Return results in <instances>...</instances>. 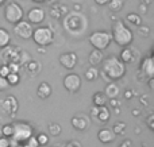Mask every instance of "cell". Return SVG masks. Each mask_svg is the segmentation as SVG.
<instances>
[{"label":"cell","instance_id":"cell-1","mask_svg":"<svg viewBox=\"0 0 154 147\" xmlns=\"http://www.w3.org/2000/svg\"><path fill=\"white\" fill-rule=\"evenodd\" d=\"M126 70H127L126 64L120 61L118 57L111 56L108 58L104 57L99 76H101L106 82H111V81H116L119 78H122L126 74Z\"/></svg>","mask_w":154,"mask_h":147},{"label":"cell","instance_id":"cell-2","mask_svg":"<svg viewBox=\"0 0 154 147\" xmlns=\"http://www.w3.org/2000/svg\"><path fill=\"white\" fill-rule=\"evenodd\" d=\"M112 40L120 47L130 46L134 40V34L127 26H125L123 22H116L112 27Z\"/></svg>","mask_w":154,"mask_h":147},{"label":"cell","instance_id":"cell-3","mask_svg":"<svg viewBox=\"0 0 154 147\" xmlns=\"http://www.w3.org/2000/svg\"><path fill=\"white\" fill-rule=\"evenodd\" d=\"M87 27V19L82 16V14L79 12H70L66 14L64 19V28L66 32L72 35H77L82 32Z\"/></svg>","mask_w":154,"mask_h":147},{"label":"cell","instance_id":"cell-4","mask_svg":"<svg viewBox=\"0 0 154 147\" xmlns=\"http://www.w3.org/2000/svg\"><path fill=\"white\" fill-rule=\"evenodd\" d=\"M31 38L38 46L48 47V46H50L51 43L54 42V32L50 27L39 26V27H37V28H34Z\"/></svg>","mask_w":154,"mask_h":147},{"label":"cell","instance_id":"cell-5","mask_svg":"<svg viewBox=\"0 0 154 147\" xmlns=\"http://www.w3.org/2000/svg\"><path fill=\"white\" fill-rule=\"evenodd\" d=\"M32 132H34V130L29 123H26V122H15L12 124V136H11V139L16 140L18 143L22 145L31 136Z\"/></svg>","mask_w":154,"mask_h":147},{"label":"cell","instance_id":"cell-6","mask_svg":"<svg viewBox=\"0 0 154 147\" xmlns=\"http://www.w3.org/2000/svg\"><path fill=\"white\" fill-rule=\"evenodd\" d=\"M89 43L97 50H106L112 42V35L111 32L104 31V30H99V31H93L89 35Z\"/></svg>","mask_w":154,"mask_h":147},{"label":"cell","instance_id":"cell-7","mask_svg":"<svg viewBox=\"0 0 154 147\" xmlns=\"http://www.w3.org/2000/svg\"><path fill=\"white\" fill-rule=\"evenodd\" d=\"M24 16L23 8L15 2H11L8 4H5L4 7V19L11 24L18 23L19 20H22Z\"/></svg>","mask_w":154,"mask_h":147},{"label":"cell","instance_id":"cell-8","mask_svg":"<svg viewBox=\"0 0 154 147\" xmlns=\"http://www.w3.org/2000/svg\"><path fill=\"white\" fill-rule=\"evenodd\" d=\"M18 108H19V103L18 99L12 94L7 96L5 99L0 100V112L5 116H10V118H14L18 112Z\"/></svg>","mask_w":154,"mask_h":147},{"label":"cell","instance_id":"cell-9","mask_svg":"<svg viewBox=\"0 0 154 147\" xmlns=\"http://www.w3.org/2000/svg\"><path fill=\"white\" fill-rule=\"evenodd\" d=\"M0 59L3 64H10V62H19V56H20V49L18 46L7 45L5 47L0 49Z\"/></svg>","mask_w":154,"mask_h":147},{"label":"cell","instance_id":"cell-10","mask_svg":"<svg viewBox=\"0 0 154 147\" xmlns=\"http://www.w3.org/2000/svg\"><path fill=\"white\" fill-rule=\"evenodd\" d=\"M32 31H34V27H32V24L29 20L22 19L18 23L14 24V34L18 38H20V39H24V40L30 39L32 35Z\"/></svg>","mask_w":154,"mask_h":147},{"label":"cell","instance_id":"cell-11","mask_svg":"<svg viewBox=\"0 0 154 147\" xmlns=\"http://www.w3.org/2000/svg\"><path fill=\"white\" fill-rule=\"evenodd\" d=\"M64 86L68 92L76 93L81 88V77L76 73H69L64 77Z\"/></svg>","mask_w":154,"mask_h":147},{"label":"cell","instance_id":"cell-12","mask_svg":"<svg viewBox=\"0 0 154 147\" xmlns=\"http://www.w3.org/2000/svg\"><path fill=\"white\" fill-rule=\"evenodd\" d=\"M139 76H142L143 78L149 80V78L154 77V61L153 57H145L142 59L141 65H139Z\"/></svg>","mask_w":154,"mask_h":147},{"label":"cell","instance_id":"cell-13","mask_svg":"<svg viewBox=\"0 0 154 147\" xmlns=\"http://www.w3.org/2000/svg\"><path fill=\"white\" fill-rule=\"evenodd\" d=\"M58 61H60V64L65 68V69L73 70L76 68L77 62H79V58H77V54L76 53L70 51V53L61 54V56H60V58H58Z\"/></svg>","mask_w":154,"mask_h":147},{"label":"cell","instance_id":"cell-14","mask_svg":"<svg viewBox=\"0 0 154 147\" xmlns=\"http://www.w3.org/2000/svg\"><path fill=\"white\" fill-rule=\"evenodd\" d=\"M46 18V14H45V10L41 7H34L27 12V20L30 22L31 24H41L43 23Z\"/></svg>","mask_w":154,"mask_h":147},{"label":"cell","instance_id":"cell-15","mask_svg":"<svg viewBox=\"0 0 154 147\" xmlns=\"http://www.w3.org/2000/svg\"><path fill=\"white\" fill-rule=\"evenodd\" d=\"M97 139L100 140V143H103V145H108V143L115 142L116 134H115L111 128H101V130H99V132H97Z\"/></svg>","mask_w":154,"mask_h":147},{"label":"cell","instance_id":"cell-16","mask_svg":"<svg viewBox=\"0 0 154 147\" xmlns=\"http://www.w3.org/2000/svg\"><path fill=\"white\" fill-rule=\"evenodd\" d=\"M103 59H104L103 50H97V49H95V50H92V51L89 53V58H88V62H89L91 66L97 68L99 65H101Z\"/></svg>","mask_w":154,"mask_h":147},{"label":"cell","instance_id":"cell-17","mask_svg":"<svg viewBox=\"0 0 154 147\" xmlns=\"http://www.w3.org/2000/svg\"><path fill=\"white\" fill-rule=\"evenodd\" d=\"M135 54H137V51L134 50V49L126 46V47L120 51V58L119 59L122 62H125V64H133V62L135 61Z\"/></svg>","mask_w":154,"mask_h":147},{"label":"cell","instance_id":"cell-18","mask_svg":"<svg viewBox=\"0 0 154 147\" xmlns=\"http://www.w3.org/2000/svg\"><path fill=\"white\" fill-rule=\"evenodd\" d=\"M70 123H72L73 128L77 130V131H85V130L88 128V120L84 118V116H73L72 120H70Z\"/></svg>","mask_w":154,"mask_h":147},{"label":"cell","instance_id":"cell-19","mask_svg":"<svg viewBox=\"0 0 154 147\" xmlns=\"http://www.w3.org/2000/svg\"><path fill=\"white\" fill-rule=\"evenodd\" d=\"M24 68H26V72L29 73L30 76H37L41 73V69H42V65H41L39 61H35V59H30L29 62H27L26 65H24Z\"/></svg>","mask_w":154,"mask_h":147},{"label":"cell","instance_id":"cell-20","mask_svg":"<svg viewBox=\"0 0 154 147\" xmlns=\"http://www.w3.org/2000/svg\"><path fill=\"white\" fill-rule=\"evenodd\" d=\"M51 91H53V89H51L50 84L46 82V81H43V82H41L39 86H38L37 94H38V97H39V99L45 100V99H48V97H50Z\"/></svg>","mask_w":154,"mask_h":147},{"label":"cell","instance_id":"cell-21","mask_svg":"<svg viewBox=\"0 0 154 147\" xmlns=\"http://www.w3.org/2000/svg\"><path fill=\"white\" fill-rule=\"evenodd\" d=\"M119 93H120L119 86H118L114 81L107 82V86H106V89H104V94H106L108 99H116V97L119 96Z\"/></svg>","mask_w":154,"mask_h":147},{"label":"cell","instance_id":"cell-22","mask_svg":"<svg viewBox=\"0 0 154 147\" xmlns=\"http://www.w3.org/2000/svg\"><path fill=\"white\" fill-rule=\"evenodd\" d=\"M66 7L62 4H54L50 7V16L53 19H60L61 18V15H65V12H66Z\"/></svg>","mask_w":154,"mask_h":147},{"label":"cell","instance_id":"cell-23","mask_svg":"<svg viewBox=\"0 0 154 147\" xmlns=\"http://www.w3.org/2000/svg\"><path fill=\"white\" fill-rule=\"evenodd\" d=\"M96 118L99 119V120L101 122V123H107V122L109 120V118H111V112H109V108L106 107V105H101V107H99V113Z\"/></svg>","mask_w":154,"mask_h":147},{"label":"cell","instance_id":"cell-24","mask_svg":"<svg viewBox=\"0 0 154 147\" xmlns=\"http://www.w3.org/2000/svg\"><path fill=\"white\" fill-rule=\"evenodd\" d=\"M10 43H11V34L5 28L0 27V49L5 47Z\"/></svg>","mask_w":154,"mask_h":147},{"label":"cell","instance_id":"cell-25","mask_svg":"<svg viewBox=\"0 0 154 147\" xmlns=\"http://www.w3.org/2000/svg\"><path fill=\"white\" fill-rule=\"evenodd\" d=\"M93 100V105H97V107H101V105H106L107 103V96L104 94V92H96L92 97Z\"/></svg>","mask_w":154,"mask_h":147},{"label":"cell","instance_id":"cell-26","mask_svg":"<svg viewBox=\"0 0 154 147\" xmlns=\"http://www.w3.org/2000/svg\"><path fill=\"white\" fill-rule=\"evenodd\" d=\"M61 131H62V128L58 123L51 122V123L48 124V134H50L51 136H60V135H61Z\"/></svg>","mask_w":154,"mask_h":147},{"label":"cell","instance_id":"cell-27","mask_svg":"<svg viewBox=\"0 0 154 147\" xmlns=\"http://www.w3.org/2000/svg\"><path fill=\"white\" fill-rule=\"evenodd\" d=\"M126 20H127L130 24H133V26H137V27H138L139 24H142V18H141V15H139V14L130 12L127 16H126Z\"/></svg>","mask_w":154,"mask_h":147},{"label":"cell","instance_id":"cell-28","mask_svg":"<svg viewBox=\"0 0 154 147\" xmlns=\"http://www.w3.org/2000/svg\"><path fill=\"white\" fill-rule=\"evenodd\" d=\"M99 77V69L95 66H91L89 69H87V72H85V80L88 81H95L97 80Z\"/></svg>","mask_w":154,"mask_h":147},{"label":"cell","instance_id":"cell-29","mask_svg":"<svg viewBox=\"0 0 154 147\" xmlns=\"http://www.w3.org/2000/svg\"><path fill=\"white\" fill-rule=\"evenodd\" d=\"M5 80H7L8 85L11 86H16L19 82H20V76H19V73H8V76L5 77Z\"/></svg>","mask_w":154,"mask_h":147},{"label":"cell","instance_id":"cell-30","mask_svg":"<svg viewBox=\"0 0 154 147\" xmlns=\"http://www.w3.org/2000/svg\"><path fill=\"white\" fill-rule=\"evenodd\" d=\"M108 7L114 12H119L123 10V0H108Z\"/></svg>","mask_w":154,"mask_h":147},{"label":"cell","instance_id":"cell-31","mask_svg":"<svg viewBox=\"0 0 154 147\" xmlns=\"http://www.w3.org/2000/svg\"><path fill=\"white\" fill-rule=\"evenodd\" d=\"M112 131L116 134V136L118 135H123L126 131V123L125 122H118V123H115L114 127H112Z\"/></svg>","mask_w":154,"mask_h":147},{"label":"cell","instance_id":"cell-32","mask_svg":"<svg viewBox=\"0 0 154 147\" xmlns=\"http://www.w3.org/2000/svg\"><path fill=\"white\" fill-rule=\"evenodd\" d=\"M0 134L3 136L11 138L12 136V124H4L3 127H0Z\"/></svg>","mask_w":154,"mask_h":147},{"label":"cell","instance_id":"cell-33","mask_svg":"<svg viewBox=\"0 0 154 147\" xmlns=\"http://www.w3.org/2000/svg\"><path fill=\"white\" fill-rule=\"evenodd\" d=\"M35 138H37L38 145H39V146H46L49 143V135L45 134V132H39V134H38Z\"/></svg>","mask_w":154,"mask_h":147},{"label":"cell","instance_id":"cell-34","mask_svg":"<svg viewBox=\"0 0 154 147\" xmlns=\"http://www.w3.org/2000/svg\"><path fill=\"white\" fill-rule=\"evenodd\" d=\"M30 58H31V57H30V54L27 53V51L22 50L20 51V56H19V64H20V65H26L27 62L30 61Z\"/></svg>","mask_w":154,"mask_h":147},{"label":"cell","instance_id":"cell-35","mask_svg":"<svg viewBox=\"0 0 154 147\" xmlns=\"http://www.w3.org/2000/svg\"><path fill=\"white\" fill-rule=\"evenodd\" d=\"M8 69H10L11 73H19L20 72V68L22 65L19 64V62H10V64H7Z\"/></svg>","mask_w":154,"mask_h":147},{"label":"cell","instance_id":"cell-36","mask_svg":"<svg viewBox=\"0 0 154 147\" xmlns=\"http://www.w3.org/2000/svg\"><path fill=\"white\" fill-rule=\"evenodd\" d=\"M22 145H27V146H30V147H39V145H38L37 138H35L34 135H31V136H30L29 139H27L24 143H22Z\"/></svg>","mask_w":154,"mask_h":147},{"label":"cell","instance_id":"cell-37","mask_svg":"<svg viewBox=\"0 0 154 147\" xmlns=\"http://www.w3.org/2000/svg\"><path fill=\"white\" fill-rule=\"evenodd\" d=\"M138 32L142 35V37H149L150 27L149 26H142V24H139V26H138Z\"/></svg>","mask_w":154,"mask_h":147},{"label":"cell","instance_id":"cell-38","mask_svg":"<svg viewBox=\"0 0 154 147\" xmlns=\"http://www.w3.org/2000/svg\"><path fill=\"white\" fill-rule=\"evenodd\" d=\"M8 73H10V69H8V66L5 64H2L0 65V76H2V77H7L8 76Z\"/></svg>","mask_w":154,"mask_h":147},{"label":"cell","instance_id":"cell-39","mask_svg":"<svg viewBox=\"0 0 154 147\" xmlns=\"http://www.w3.org/2000/svg\"><path fill=\"white\" fill-rule=\"evenodd\" d=\"M146 124H147V127L153 131L154 130V113H149V116H147V119H146Z\"/></svg>","mask_w":154,"mask_h":147},{"label":"cell","instance_id":"cell-40","mask_svg":"<svg viewBox=\"0 0 154 147\" xmlns=\"http://www.w3.org/2000/svg\"><path fill=\"white\" fill-rule=\"evenodd\" d=\"M8 86H10V85H8L7 80H5L4 77H2V76H0V92H2V91H5Z\"/></svg>","mask_w":154,"mask_h":147},{"label":"cell","instance_id":"cell-41","mask_svg":"<svg viewBox=\"0 0 154 147\" xmlns=\"http://www.w3.org/2000/svg\"><path fill=\"white\" fill-rule=\"evenodd\" d=\"M10 146V138L0 136V147H8Z\"/></svg>","mask_w":154,"mask_h":147},{"label":"cell","instance_id":"cell-42","mask_svg":"<svg viewBox=\"0 0 154 147\" xmlns=\"http://www.w3.org/2000/svg\"><path fill=\"white\" fill-rule=\"evenodd\" d=\"M134 92L131 91V89H127V91H125V99H127V100H130L131 97H134Z\"/></svg>","mask_w":154,"mask_h":147},{"label":"cell","instance_id":"cell-43","mask_svg":"<svg viewBox=\"0 0 154 147\" xmlns=\"http://www.w3.org/2000/svg\"><path fill=\"white\" fill-rule=\"evenodd\" d=\"M97 113H99V107H97V105H93V107L91 108V115H92L93 118H96V116H97Z\"/></svg>","mask_w":154,"mask_h":147},{"label":"cell","instance_id":"cell-44","mask_svg":"<svg viewBox=\"0 0 154 147\" xmlns=\"http://www.w3.org/2000/svg\"><path fill=\"white\" fill-rule=\"evenodd\" d=\"M119 147H133V142H131V140H125V142H122L119 145Z\"/></svg>","mask_w":154,"mask_h":147},{"label":"cell","instance_id":"cell-45","mask_svg":"<svg viewBox=\"0 0 154 147\" xmlns=\"http://www.w3.org/2000/svg\"><path fill=\"white\" fill-rule=\"evenodd\" d=\"M111 107H120V104L118 103V100L116 99H111Z\"/></svg>","mask_w":154,"mask_h":147},{"label":"cell","instance_id":"cell-46","mask_svg":"<svg viewBox=\"0 0 154 147\" xmlns=\"http://www.w3.org/2000/svg\"><path fill=\"white\" fill-rule=\"evenodd\" d=\"M95 3L99 5H106L107 3H108V0H95Z\"/></svg>","mask_w":154,"mask_h":147},{"label":"cell","instance_id":"cell-47","mask_svg":"<svg viewBox=\"0 0 154 147\" xmlns=\"http://www.w3.org/2000/svg\"><path fill=\"white\" fill-rule=\"evenodd\" d=\"M147 81H149V88L153 91V89H154V77L149 78V80H147Z\"/></svg>","mask_w":154,"mask_h":147},{"label":"cell","instance_id":"cell-48","mask_svg":"<svg viewBox=\"0 0 154 147\" xmlns=\"http://www.w3.org/2000/svg\"><path fill=\"white\" fill-rule=\"evenodd\" d=\"M141 104H142V105H147V104H149V103H147V97H146V96H145V97L142 96V97H141Z\"/></svg>","mask_w":154,"mask_h":147},{"label":"cell","instance_id":"cell-49","mask_svg":"<svg viewBox=\"0 0 154 147\" xmlns=\"http://www.w3.org/2000/svg\"><path fill=\"white\" fill-rule=\"evenodd\" d=\"M38 53L45 54L46 53V47H42V46H39V47H38Z\"/></svg>","mask_w":154,"mask_h":147},{"label":"cell","instance_id":"cell-50","mask_svg":"<svg viewBox=\"0 0 154 147\" xmlns=\"http://www.w3.org/2000/svg\"><path fill=\"white\" fill-rule=\"evenodd\" d=\"M133 115H134V116H139V115H141V111L135 108V110H133Z\"/></svg>","mask_w":154,"mask_h":147},{"label":"cell","instance_id":"cell-51","mask_svg":"<svg viewBox=\"0 0 154 147\" xmlns=\"http://www.w3.org/2000/svg\"><path fill=\"white\" fill-rule=\"evenodd\" d=\"M34 3H46V2H53V0H31Z\"/></svg>","mask_w":154,"mask_h":147},{"label":"cell","instance_id":"cell-52","mask_svg":"<svg viewBox=\"0 0 154 147\" xmlns=\"http://www.w3.org/2000/svg\"><path fill=\"white\" fill-rule=\"evenodd\" d=\"M141 3H142V4H146V5H149L150 3H152V0H141Z\"/></svg>","mask_w":154,"mask_h":147},{"label":"cell","instance_id":"cell-53","mask_svg":"<svg viewBox=\"0 0 154 147\" xmlns=\"http://www.w3.org/2000/svg\"><path fill=\"white\" fill-rule=\"evenodd\" d=\"M75 10H76V11L79 10V11H80V10H81V5H80V4H76V5H75Z\"/></svg>","mask_w":154,"mask_h":147},{"label":"cell","instance_id":"cell-54","mask_svg":"<svg viewBox=\"0 0 154 147\" xmlns=\"http://www.w3.org/2000/svg\"><path fill=\"white\" fill-rule=\"evenodd\" d=\"M8 147H23V145H10Z\"/></svg>","mask_w":154,"mask_h":147},{"label":"cell","instance_id":"cell-55","mask_svg":"<svg viewBox=\"0 0 154 147\" xmlns=\"http://www.w3.org/2000/svg\"><path fill=\"white\" fill-rule=\"evenodd\" d=\"M3 4H5V0H0V5H3Z\"/></svg>","mask_w":154,"mask_h":147},{"label":"cell","instance_id":"cell-56","mask_svg":"<svg viewBox=\"0 0 154 147\" xmlns=\"http://www.w3.org/2000/svg\"><path fill=\"white\" fill-rule=\"evenodd\" d=\"M23 147H30V146H27V145H23Z\"/></svg>","mask_w":154,"mask_h":147},{"label":"cell","instance_id":"cell-57","mask_svg":"<svg viewBox=\"0 0 154 147\" xmlns=\"http://www.w3.org/2000/svg\"><path fill=\"white\" fill-rule=\"evenodd\" d=\"M0 135H2V134H0Z\"/></svg>","mask_w":154,"mask_h":147}]
</instances>
